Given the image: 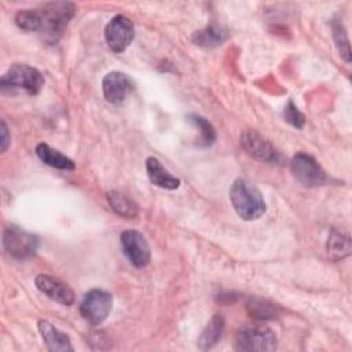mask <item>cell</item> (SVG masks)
I'll use <instances>...</instances> for the list:
<instances>
[{
	"mask_svg": "<svg viewBox=\"0 0 352 352\" xmlns=\"http://www.w3.org/2000/svg\"><path fill=\"white\" fill-rule=\"evenodd\" d=\"M3 246L11 257L26 258L37 252L38 238L22 228L10 227L3 234Z\"/></svg>",
	"mask_w": 352,
	"mask_h": 352,
	"instance_id": "cell-7",
	"label": "cell"
},
{
	"mask_svg": "<svg viewBox=\"0 0 352 352\" xmlns=\"http://www.w3.org/2000/svg\"><path fill=\"white\" fill-rule=\"evenodd\" d=\"M120 242H121V249L128 258V261L136 267V268H143L150 263V246L138 230H125L120 235Z\"/></svg>",
	"mask_w": 352,
	"mask_h": 352,
	"instance_id": "cell-9",
	"label": "cell"
},
{
	"mask_svg": "<svg viewBox=\"0 0 352 352\" xmlns=\"http://www.w3.org/2000/svg\"><path fill=\"white\" fill-rule=\"evenodd\" d=\"M135 36L133 22L125 15L113 16L104 28V38L109 48L114 52H122L132 43Z\"/></svg>",
	"mask_w": 352,
	"mask_h": 352,
	"instance_id": "cell-8",
	"label": "cell"
},
{
	"mask_svg": "<svg viewBox=\"0 0 352 352\" xmlns=\"http://www.w3.org/2000/svg\"><path fill=\"white\" fill-rule=\"evenodd\" d=\"M44 85L43 74L29 65H12L0 78V88L3 92L16 94L19 91L36 95Z\"/></svg>",
	"mask_w": 352,
	"mask_h": 352,
	"instance_id": "cell-2",
	"label": "cell"
},
{
	"mask_svg": "<svg viewBox=\"0 0 352 352\" xmlns=\"http://www.w3.org/2000/svg\"><path fill=\"white\" fill-rule=\"evenodd\" d=\"M349 253H351V238L338 230H331L327 239L329 257L333 260H341L344 257H348Z\"/></svg>",
	"mask_w": 352,
	"mask_h": 352,
	"instance_id": "cell-20",
	"label": "cell"
},
{
	"mask_svg": "<svg viewBox=\"0 0 352 352\" xmlns=\"http://www.w3.org/2000/svg\"><path fill=\"white\" fill-rule=\"evenodd\" d=\"M34 283L43 294L62 305H72L74 302L73 290L58 278L47 274H38L34 279Z\"/></svg>",
	"mask_w": 352,
	"mask_h": 352,
	"instance_id": "cell-12",
	"label": "cell"
},
{
	"mask_svg": "<svg viewBox=\"0 0 352 352\" xmlns=\"http://www.w3.org/2000/svg\"><path fill=\"white\" fill-rule=\"evenodd\" d=\"M113 307V297L109 292L103 289H92L85 293L81 304L80 312L82 318L94 326H98L106 320Z\"/></svg>",
	"mask_w": 352,
	"mask_h": 352,
	"instance_id": "cell-6",
	"label": "cell"
},
{
	"mask_svg": "<svg viewBox=\"0 0 352 352\" xmlns=\"http://www.w3.org/2000/svg\"><path fill=\"white\" fill-rule=\"evenodd\" d=\"M36 154L41 162H44L51 168L62 169V170H73L76 168L74 162L69 157H66L59 150H55L47 143H40L36 147Z\"/></svg>",
	"mask_w": 352,
	"mask_h": 352,
	"instance_id": "cell-15",
	"label": "cell"
},
{
	"mask_svg": "<svg viewBox=\"0 0 352 352\" xmlns=\"http://www.w3.org/2000/svg\"><path fill=\"white\" fill-rule=\"evenodd\" d=\"M278 341L274 331L265 326L248 324L238 329L234 348L245 352H268L276 349Z\"/></svg>",
	"mask_w": 352,
	"mask_h": 352,
	"instance_id": "cell-4",
	"label": "cell"
},
{
	"mask_svg": "<svg viewBox=\"0 0 352 352\" xmlns=\"http://www.w3.org/2000/svg\"><path fill=\"white\" fill-rule=\"evenodd\" d=\"M38 331L41 334V338L44 340L47 348L51 352H67L73 351L72 341L69 336L59 329H56L54 324H51L47 320H38L37 323Z\"/></svg>",
	"mask_w": 352,
	"mask_h": 352,
	"instance_id": "cell-13",
	"label": "cell"
},
{
	"mask_svg": "<svg viewBox=\"0 0 352 352\" xmlns=\"http://www.w3.org/2000/svg\"><path fill=\"white\" fill-rule=\"evenodd\" d=\"M188 120L201 131V139H202V144L204 146H209V144H212L214 142L216 131H214V128L212 126V124L208 120H205L204 117L197 116V114L188 116Z\"/></svg>",
	"mask_w": 352,
	"mask_h": 352,
	"instance_id": "cell-23",
	"label": "cell"
},
{
	"mask_svg": "<svg viewBox=\"0 0 352 352\" xmlns=\"http://www.w3.org/2000/svg\"><path fill=\"white\" fill-rule=\"evenodd\" d=\"M290 169L294 177L305 187L314 188L323 186L327 182V173L320 164L308 153L298 151L290 161Z\"/></svg>",
	"mask_w": 352,
	"mask_h": 352,
	"instance_id": "cell-5",
	"label": "cell"
},
{
	"mask_svg": "<svg viewBox=\"0 0 352 352\" xmlns=\"http://www.w3.org/2000/svg\"><path fill=\"white\" fill-rule=\"evenodd\" d=\"M283 117L286 120V122H289L290 125H293L294 128L301 129L305 124V117L304 114L297 109V106L293 103V100H289L285 110H283Z\"/></svg>",
	"mask_w": 352,
	"mask_h": 352,
	"instance_id": "cell-24",
	"label": "cell"
},
{
	"mask_svg": "<svg viewBox=\"0 0 352 352\" xmlns=\"http://www.w3.org/2000/svg\"><path fill=\"white\" fill-rule=\"evenodd\" d=\"M102 89H103L104 99L109 103L120 104L132 92L133 85L125 73L114 70L104 76L102 81Z\"/></svg>",
	"mask_w": 352,
	"mask_h": 352,
	"instance_id": "cell-11",
	"label": "cell"
},
{
	"mask_svg": "<svg viewBox=\"0 0 352 352\" xmlns=\"http://www.w3.org/2000/svg\"><path fill=\"white\" fill-rule=\"evenodd\" d=\"M331 33H333V40L336 43V47L341 55V58L345 62H351L352 55H351V45H349V38L344 23L340 19H333L331 21Z\"/></svg>",
	"mask_w": 352,
	"mask_h": 352,
	"instance_id": "cell-21",
	"label": "cell"
},
{
	"mask_svg": "<svg viewBox=\"0 0 352 352\" xmlns=\"http://www.w3.org/2000/svg\"><path fill=\"white\" fill-rule=\"evenodd\" d=\"M246 311L252 318L258 320H275L280 315V309L276 305L257 297H252L248 300Z\"/></svg>",
	"mask_w": 352,
	"mask_h": 352,
	"instance_id": "cell-18",
	"label": "cell"
},
{
	"mask_svg": "<svg viewBox=\"0 0 352 352\" xmlns=\"http://www.w3.org/2000/svg\"><path fill=\"white\" fill-rule=\"evenodd\" d=\"M146 170H147L150 182L161 188L176 190L180 186V180L176 176H173L172 173H169L162 166V164L154 157H148L146 160Z\"/></svg>",
	"mask_w": 352,
	"mask_h": 352,
	"instance_id": "cell-14",
	"label": "cell"
},
{
	"mask_svg": "<svg viewBox=\"0 0 352 352\" xmlns=\"http://www.w3.org/2000/svg\"><path fill=\"white\" fill-rule=\"evenodd\" d=\"M10 144V133H8V128L6 125L4 121H1V140H0V151L6 153V150L8 148Z\"/></svg>",
	"mask_w": 352,
	"mask_h": 352,
	"instance_id": "cell-25",
	"label": "cell"
},
{
	"mask_svg": "<svg viewBox=\"0 0 352 352\" xmlns=\"http://www.w3.org/2000/svg\"><path fill=\"white\" fill-rule=\"evenodd\" d=\"M241 147L252 157L263 162H278L279 153L275 147L256 131H243L241 133Z\"/></svg>",
	"mask_w": 352,
	"mask_h": 352,
	"instance_id": "cell-10",
	"label": "cell"
},
{
	"mask_svg": "<svg viewBox=\"0 0 352 352\" xmlns=\"http://www.w3.org/2000/svg\"><path fill=\"white\" fill-rule=\"evenodd\" d=\"M223 330H224V318L220 315H214L209 320V323L206 324V327L204 329V331L201 333V336L198 338L199 349L206 351V349L213 348L219 342V340L223 334Z\"/></svg>",
	"mask_w": 352,
	"mask_h": 352,
	"instance_id": "cell-19",
	"label": "cell"
},
{
	"mask_svg": "<svg viewBox=\"0 0 352 352\" xmlns=\"http://www.w3.org/2000/svg\"><path fill=\"white\" fill-rule=\"evenodd\" d=\"M228 37V32L219 25H208L201 30H197L191 40L199 45V47H205V48H213V47H219L221 45Z\"/></svg>",
	"mask_w": 352,
	"mask_h": 352,
	"instance_id": "cell-16",
	"label": "cell"
},
{
	"mask_svg": "<svg viewBox=\"0 0 352 352\" xmlns=\"http://www.w3.org/2000/svg\"><path fill=\"white\" fill-rule=\"evenodd\" d=\"M15 22L23 30L40 32L41 30L40 10H21L15 15Z\"/></svg>",
	"mask_w": 352,
	"mask_h": 352,
	"instance_id": "cell-22",
	"label": "cell"
},
{
	"mask_svg": "<svg viewBox=\"0 0 352 352\" xmlns=\"http://www.w3.org/2000/svg\"><path fill=\"white\" fill-rule=\"evenodd\" d=\"M41 14V33L50 43L56 41L69 21L74 15V6L67 1H52L47 3L40 8Z\"/></svg>",
	"mask_w": 352,
	"mask_h": 352,
	"instance_id": "cell-3",
	"label": "cell"
},
{
	"mask_svg": "<svg viewBox=\"0 0 352 352\" xmlns=\"http://www.w3.org/2000/svg\"><path fill=\"white\" fill-rule=\"evenodd\" d=\"M230 199L236 214L246 221L257 220L267 208L261 191L246 179H236L231 184Z\"/></svg>",
	"mask_w": 352,
	"mask_h": 352,
	"instance_id": "cell-1",
	"label": "cell"
},
{
	"mask_svg": "<svg viewBox=\"0 0 352 352\" xmlns=\"http://www.w3.org/2000/svg\"><path fill=\"white\" fill-rule=\"evenodd\" d=\"M107 202L110 208L121 217L125 219H135L139 214V208L138 205L125 194L120 191H109L106 194Z\"/></svg>",
	"mask_w": 352,
	"mask_h": 352,
	"instance_id": "cell-17",
	"label": "cell"
}]
</instances>
